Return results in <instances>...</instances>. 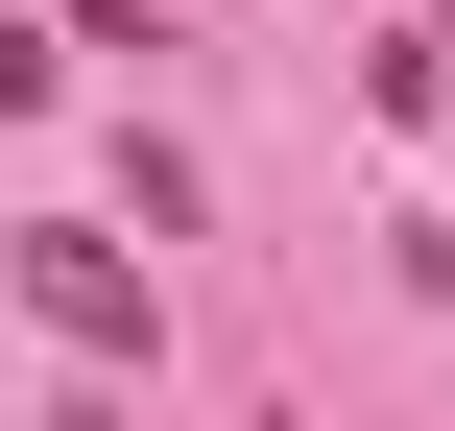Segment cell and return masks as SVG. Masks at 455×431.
<instances>
[{
  "mask_svg": "<svg viewBox=\"0 0 455 431\" xmlns=\"http://www.w3.org/2000/svg\"><path fill=\"white\" fill-rule=\"evenodd\" d=\"M24 312H48L72 360H144V264H120L96 216H24Z\"/></svg>",
  "mask_w": 455,
  "mask_h": 431,
  "instance_id": "6da1fadb",
  "label": "cell"
}]
</instances>
